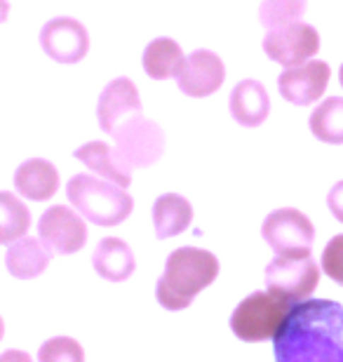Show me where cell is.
I'll return each mask as SVG.
<instances>
[{
	"label": "cell",
	"mask_w": 343,
	"mask_h": 362,
	"mask_svg": "<svg viewBox=\"0 0 343 362\" xmlns=\"http://www.w3.org/2000/svg\"><path fill=\"white\" fill-rule=\"evenodd\" d=\"M273 339L280 362H343V306L308 296L287 310Z\"/></svg>",
	"instance_id": "obj_1"
},
{
	"label": "cell",
	"mask_w": 343,
	"mask_h": 362,
	"mask_svg": "<svg viewBox=\"0 0 343 362\" xmlns=\"http://www.w3.org/2000/svg\"><path fill=\"white\" fill-rule=\"evenodd\" d=\"M219 275V259L200 247H179L165 262V271L156 282V299L167 310H184L202 289Z\"/></svg>",
	"instance_id": "obj_2"
},
{
	"label": "cell",
	"mask_w": 343,
	"mask_h": 362,
	"mask_svg": "<svg viewBox=\"0 0 343 362\" xmlns=\"http://www.w3.org/2000/svg\"><path fill=\"white\" fill-rule=\"evenodd\" d=\"M66 198L87 221L97 226H118L132 214L134 200L113 181L92 175H76L66 184Z\"/></svg>",
	"instance_id": "obj_3"
},
{
	"label": "cell",
	"mask_w": 343,
	"mask_h": 362,
	"mask_svg": "<svg viewBox=\"0 0 343 362\" xmlns=\"http://www.w3.org/2000/svg\"><path fill=\"white\" fill-rule=\"evenodd\" d=\"M291 308L289 301L273 292H254L238 303L231 315V329L240 341L259 344L275 337L280 325Z\"/></svg>",
	"instance_id": "obj_4"
},
{
	"label": "cell",
	"mask_w": 343,
	"mask_h": 362,
	"mask_svg": "<svg viewBox=\"0 0 343 362\" xmlns=\"http://www.w3.org/2000/svg\"><path fill=\"white\" fill-rule=\"evenodd\" d=\"M115 139V156L118 160L129 170L136 168H151L160 160L165 153V132L158 122L144 118L141 113L132 115V118L122 120L118 127L113 129Z\"/></svg>",
	"instance_id": "obj_5"
},
{
	"label": "cell",
	"mask_w": 343,
	"mask_h": 362,
	"mask_svg": "<svg viewBox=\"0 0 343 362\" xmlns=\"http://www.w3.org/2000/svg\"><path fill=\"white\" fill-rule=\"evenodd\" d=\"M261 235L277 257H310L315 228L303 212L280 207L264 219Z\"/></svg>",
	"instance_id": "obj_6"
},
{
	"label": "cell",
	"mask_w": 343,
	"mask_h": 362,
	"mask_svg": "<svg viewBox=\"0 0 343 362\" xmlns=\"http://www.w3.org/2000/svg\"><path fill=\"white\" fill-rule=\"evenodd\" d=\"M320 269L310 257H277L266 266L268 292L289 301L291 306L315 292Z\"/></svg>",
	"instance_id": "obj_7"
},
{
	"label": "cell",
	"mask_w": 343,
	"mask_h": 362,
	"mask_svg": "<svg viewBox=\"0 0 343 362\" xmlns=\"http://www.w3.org/2000/svg\"><path fill=\"white\" fill-rule=\"evenodd\" d=\"M38 238L50 255H76L87 243L85 216L76 207L52 205L42 212L38 221Z\"/></svg>",
	"instance_id": "obj_8"
},
{
	"label": "cell",
	"mask_w": 343,
	"mask_h": 362,
	"mask_svg": "<svg viewBox=\"0 0 343 362\" xmlns=\"http://www.w3.org/2000/svg\"><path fill=\"white\" fill-rule=\"evenodd\" d=\"M264 52L268 59L280 66H298V64L313 59L320 52V33L315 26L306 21H291L287 26L271 28L264 38Z\"/></svg>",
	"instance_id": "obj_9"
},
{
	"label": "cell",
	"mask_w": 343,
	"mask_h": 362,
	"mask_svg": "<svg viewBox=\"0 0 343 362\" xmlns=\"http://www.w3.org/2000/svg\"><path fill=\"white\" fill-rule=\"evenodd\" d=\"M40 47L57 64H78L90 52V33L78 19L54 17L42 26Z\"/></svg>",
	"instance_id": "obj_10"
},
{
	"label": "cell",
	"mask_w": 343,
	"mask_h": 362,
	"mask_svg": "<svg viewBox=\"0 0 343 362\" xmlns=\"http://www.w3.org/2000/svg\"><path fill=\"white\" fill-rule=\"evenodd\" d=\"M332 71L327 62L308 59L298 66L284 69L277 78V90L284 101L294 106H310L322 97L327 85H330Z\"/></svg>",
	"instance_id": "obj_11"
},
{
	"label": "cell",
	"mask_w": 343,
	"mask_h": 362,
	"mask_svg": "<svg viewBox=\"0 0 343 362\" xmlns=\"http://www.w3.org/2000/svg\"><path fill=\"white\" fill-rule=\"evenodd\" d=\"M179 90L191 99H205L211 97L226 81V66L223 59L211 49H195L193 54L186 57L184 66L179 76L174 78Z\"/></svg>",
	"instance_id": "obj_12"
},
{
	"label": "cell",
	"mask_w": 343,
	"mask_h": 362,
	"mask_svg": "<svg viewBox=\"0 0 343 362\" xmlns=\"http://www.w3.org/2000/svg\"><path fill=\"white\" fill-rule=\"evenodd\" d=\"M141 111H144V106H141V99H139L136 85L125 76L111 81L104 88V92L99 94L97 120H99V127L104 129L106 134H111L122 120L132 118V115Z\"/></svg>",
	"instance_id": "obj_13"
},
{
	"label": "cell",
	"mask_w": 343,
	"mask_h": 362,
	"mask_svg": "<svg viewBox=\"0 0 343 362\" xmlns=\"http://www.w3.org/2000/svg\"><path fill=\"white\" fill-rule=\"evenodd\" d=\"M14 191L26 200H50L59 191V172L45 158H31V160L21 163L14 172Z\"/></svg>",
	"instance_id": "obj_14"
},
{
	"label": "cell",
	"mask_w": 343,
	"mask_h": 362,
	"mask_svg": "<svg viewBox=\"0 0 343 362\" xmlns=\"http://www.w3.org/2000/svg\"><path fill=\"white\" fill-rule=\"evenodd\" d=\"M231 115L238 125L243 127H259L264 125L268 113H271V97L268 90L259 81H240L231 92L228 99Z\"/></svg>",
	"instance_id": "obj_15"
},
{
	"label": "cell",
	"mask_w": 343,
	"mask_h": 362,
	"mask_svg": "<svg viewBox=\"0 0 343 362\" xmlns=\"http://www.w3.org/2000/svg\"><path fill=\"white\" fill-rule=\"evenodd\" d=\"M92 266L108 282H125L136 269V259L125 240L104 238L92 255Z\"/></svg>",
	"instance_id": "obj_16"
},
{
	"label": "cell",
	"mask_w": 343,
	"mask_h": 362,
	"mask_svg": "<svg viewBox=\"0 0 343 362\" xmlns=\"http://www.w3.org/2000/svg\"><path fill=\"white\" fill-rule=\"evenodd\" d=\"M50 252L45 245L40 243V238H19V240L10 243L5 255V266L10 271L12 278L17 280H33L38 275L45 273L50 264Z\"/></svg>",
	"instance_id": "obj_17"
},
{
	"label": "cell",
	"mask_w": 343,
	"mask_h": 362,
	"mask_svg": "<svg viewBox=\"0 0 343 362\" xmlns=\"http://www.w3.org/2000/svg\"><path fill=\"white\" fill-rule=\"evenodd\" d=\"M73 156H76V160L83 163L87 170L94 172V175L113 181V184H118L122 188L132 186V170L125 168V165L118 160L115 151L108 146L106 141H87L80 148H76Z\"/></svg>",
	"instance_id": "obj_18"
},
{
	"label": "cell",
	"mask_w": 343,
	"mask_h": 362,
	"mask_svg": "<svg viewBox=\"0 0 343 362\" xmlns=\"http://www.w3.org/2000/svg\"><path fill=\"white\" fill-rule=\"evenodd\" d=\"M193 221V205L179 193L160 195L153 205V226H156L158 240L181 235Z\"/></svg>",
	"instance_id": "obj_19"
},
{
	"label": "cell",
	"mask_w": 343,
	"mask_h": 362,
	"mask_svg": "<svg viewBox=\"0 0 343 362\" xmlns=\"http://www.w3.org/2000/svg\"><path fill=\"white\" fill-rule=\"evenodd\" d=\"M186 62L184 49L177 40L172 38H156L146 45L141 54V66L146 76L153 81H167V78H177L181 66Z\"/></svg>",
	"instance_id": "obj_20"
},
{
	"label": "cell",
	"mask_w": 343,
	"mask_h": 362,
	"mask_svg": "<svg viewBox=\"0 0 343 362\" xmlns=\"http://www.w3.org/2000/svg\"><path fill=\"white\" fill-rule=\"evenodd\" d=\"M28 228H31V212L19 193L0 191V245H10L24 238Z\"/></svg>",
	"instance_id": "obj_21"
},
{
	"label": "cell",
	"mask_w": 343,
	"mask_h": 362,
	"mask_svg": "<svg viewBox=\"0 0 343 362\" xmlns=\"http://www.w3.org/2000/svg\"><path fill=\"white\" fill-rule=\"evenodd\" d=\"M310 132L315 139L341 146L343 144V97H327L310 113Z\"/></svg>",
	"instance_id": "obj_22"
},
{
	"label": "cell",
	"mask_w": 343,
	"mask_h": 362,
	"mask_svg": "<svg viewBox=\"0 0 343 362\" xmlns=\"http://www.w3.org/2000/svg\"><path fill=\"white\" fill-rule=\"evenodd\" d=\"M306 12V0H264L259 7V21L268 31L298 21Z\"/></svg>",
	"instance_id": "obj_23"
},
{
	"label": "cell",
	"mask_w": 343,
	"mask_h": 362,
	"mask_svg": "<svg viewBox=\"0 0 343 362\" xmlns=\"http://www.w3.org/2000/svg\"><path fill=\"white\" fill-rule=\"evenodd\" d=\"M85 351L76 339L69 337H54L50 341L42 344V349L38 351V360H83Z\"/></svg>",
	"instance_id": "obj_24"
},
{
	"label": "cell",
	"mask_w": 343,
	"mask_h": 362,
	"mask_svg": "<svg viewBox=\"0 0 343 362\" xmlns=\"http://www.w3.org/2000/svg\"><path fill=\"white\" fill-rule=\"evenodd\" d=\"M322 271L330 275V278L343 287V233L334 235L327 247L322 252Z\"/></svg>",
	"instance_id": "obj_25"
},
{
	"label": "cell",
	"mask_w": 343,
	"mask_h": 362,
	"mask_svg": "<svg viewBox=\"0 0 343 362\" xmlns=\"http://www.w3.org/2000/svg\"><path fill=\"white\" fill-rule=\"evenodd\" d=\"M327 207L334 214V219L343 223V181H337L332 191L327 193Z\"/></svg>",
	"instance_id": "obj_26"
},
{
	"label": "cell",
	"mask_w": 343,
	"mask_h": 362,
	"mask_svg": "<svg viewBox=\"0 0 343 362\" xmlns=\"http://www.w3.org/2000/svg\"><path fill=\"white\" fill-rule=\"evenodd\" d=\"M7 14H10V3H7V0H0V24L7 19Z\"/></svg>",
	"instance_id": "obj_27"
},
{
	"label": "cell",
	"mask_w": 343,
	"mask_h": 362,
	"mask_svg": "<svg viewBox=\"0 0 343 362\" xmlns=\"http://www.w3.org/2000/svg\"><path fill=\"white\" fill-rule=\"evenodd\" d=\"M3 334H5V322H3V317H0V341H3Z\"/></svg>",
	"instance_id": "obj_28"
},
{
	"label": "cell",
	"mask_w": 343,
	"mask_h": 362,
	"mask_svg": "<svg viewBox=\"0 0 343 362\" xmlns=\"http://www.w3.org/2000/svg\"><path fill=\"white\" fill-rule=\"evenodd\" d=\"M339 83H341V88H343V64H341V69H339Z\"/></svg>",
	"instance_id": "obj_29"
}]
</instances>
